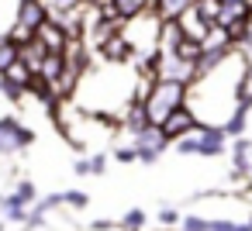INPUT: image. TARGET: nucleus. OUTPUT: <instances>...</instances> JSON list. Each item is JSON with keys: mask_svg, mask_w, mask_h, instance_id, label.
Returning a JSON list of instances; mask_svg holds the SVG:
<instances>
[{"mask_svg": "<svg viewBox=\"0 0 252 231\" xmlns=\"http://www.w3.org/2000/svg\"><path fill=\"white\" fill-rule=\"evenodd\" d=\"M190 100V83L183 80H166V76H156L145 90V111H149V121L152 124H162L176 107H183Z\"/></svg>", "mask_w": 252, "mask_h": 231, "instance_id": "f257e3e1", "label": "nucleus"}, {"mask_svg": "<svg viewBox=\"0 0 252 231\" xmlns=\"http://www.w3.org/2000/svg\"><path fill=\"white\" fill-rule=\"evenodd\" d=\"M228 131L221 128V124H197L190 135H183L180 142H173L176 145V152L180 155H204V159H218V155H224L228 152Z\"/></svg>", "mask_w": 252, "mask_h": 231, "instance_id": "f03ea898", "label": "nucleus"}, {"mask_svg": "<svg viewBox=\"0 0 252 231\" xmlns=\"http://www.w3.org/2000/svg\"><path fill=\"white\" fill-rule=\"evenodd\" d=\"M49 18H52V11H49L45 0H18L14 4V25L7 28V35L14 42H28V38H35V31Z\"/></svg>", "mask_w": 252, "mask_h": 231, "instance_id": "7ed1b4c3", "label": "nucleus"}, {"mask_svg": "<svg viewBox=\"0 0 252 231\" xmlns=\"http://www.w3.org/2000/svg\"><path fill=\"white\" fill-rule=\"evenodd\" d=\"M32 142H35V128L18 124L14 114H4V117H0V155H18V152H25Z\"/></svg>", "mask_w": 252, "mask_h": 231, "instance_id": "20e7f679", "label": "nucleus"}, {"mask_svg": "<svg viewBox=\"0 0 252 231\" xmlns=\"http://www.w3.org/2000/svg\"><path fill=\"white\" fill-rule=\"evenodd\" d=\"M200 124V117H197V111L190 107V104H183V107H176L166 121H162V131H166V138H173V142H180L183 135H190L193 128Z\"/></svg>", "mask_w": 252, "mask_h": 231, "instance_id": "39448f33", "label": "nucleus"}, {"mask_svg": "<svg viewBox=\"0 0 252 231\" xmlns=\"http://www.w3.org/2000/svg\"><path fill=\"white\" fill-rule=\"evenodd\" d=\"M35 38H38V42H45L52 52H66V45L73 42V38H69L66 21H63V18H56V14H52V18H49V21H45V25L35 31Z\"/></svg>", "mask_w": 252, "mask_h": 231, "instance_id": "423d86ee", "label": "nucleus"}, {"mask_svg": "<svg viewBox=\"0 0 252 231\" xmlns=\"http://www.w3.org/2000/svg\"><path fill=\"white\" fill-rule=\"evenodd\" d=\"M176 21H180L183 35H187V38H193V42H207V35L214 31V25H211V21H207V18L197 11V4H193V7H190L183 18H176Z\"/></svg>", "mask_w": 252, "mask_h": 231, "instance_id": "0eeeda50", "label": "nucleus"}, {"mask_svg": "<svg viewBox=\"0 0 252 231\" xmlns=\"http://www.w3.org/2000/svg\"><path fill=\"white\" fill-rule=\"evenodd\" d=\"M97 56H100V62H128V59L135 56V49H131V42L118 31V35H111L104 45H97Z\"/></svg>", "mask_w": 252, "mask_h": 231, "instance_id": "6e6552de", "label": "nucleus"}, {"mask_svg": "<svg viewBox=\"0 0 252 231\" xmlns=\"http://www.w3.org/2000/svg\"><path fill=\"white\" fill-rule=\"evenodd\" d=\"M231 162H235L238 173L252 176V138H245V135L231 138Z\"/></svg>", "mask_w": 252, "mask_h": 231, "instance_id": "1a4fd4ad", "label": "nucleus"}, {"mask_svg": "<svg viewBox=\"0 0 252 231\" xmlns=\"http://www.w3.org/2000/svg\"><path fill=\"white\" fill-rule=\"evenodd\" d=\"M242 18H252V7L245 4V0H221L218 7V25H231V21H242Z\"/></svg>", "mask_w": 252, "mask_h": 231, "instance_id": "9d476101", "label": "nucleus"}, {"mask_svg": "<svg viewBox=\"0 0 252 231\" xmlns=\"http://www.w3.org/2000/svg\"><path fill=\"white\" fill-rule=\"evenodd\" d=\"M193 4H197V0H152V11H156L162 21H176V18H183Z\"/></svg>", "mask_w": 252, "mask_h": 231, "instance_id": "9b49d317", "label": "nucleus"}, {"mask_svg": "<svg viewBox=\"0 0 252 231\" xmlns=\"http://www.w3.org/2000/svg\"><path fill=\"white\" fill-rule=\"evenodd\" d=\"M249 104H235V111L221 121V128L228 131V138H238V135H245V128H249Z\"/></svg>", "mask_w": 252, "mask_h": 231, "instance_id": "f8f14e48", "label": "nucleus"}, {"mask_svg": "<svg viewBox=\"0 0 252 231\" xmlns=\"http://www.w3.org/2000/svg\"><path fill=\"white\" fill-rule=\"evenodd\" d=\"M111 4H114V11H118L121 21H135V18H142V14L152 11V0H111Z\"/></svg>", "mask_w": 252, "mask_h": 231, "instance_id": "ddd939ff", "label": "nucleus"}, {"mask_svg": "<svg viewBox=\"0 0 252 231\" xmlns=\"http://www.w3.org/2000/svg\"><path fill=\"white\" fill-rule=\"evenodd\" d=\"M18 59H21V42H14V38L4 31V35H0V76H4Z\"/></svg>", "mask_w": 252, "mask_h": 231, "instance_id": "4468645a", "label": "nucleus"}, {"mask_svg": "<svg viewBox=\"0 0 252 231\" xmlns=\"http://www.w3.org/2000/svg\"><path fill=\"white\" fill-rule=\"evenodd\" d=\"M7 197H11V203L32 207V203H38V186H35L32 179H21V183L14 186V193H7Z\"/></svg>", "mask_w": 252, "mask_h": 231, "instance_id": "2eb2a0df", "label": "nucleus"}, {"mask_svg": "<svg viewBox=\"0 0 252 231\" xmlns=\"http://www.w3.org/2000/svg\"><path fill=\"white\" fill-rule=\"evenodd\" d=\"M145 221H149V214H145L142 207H131V210L121 217V228H125V231H142V228H145Z\"/></svg>", "mask_w": 252, "mask_h": 231, "instance_id": "dca6fc26", "label": "nucleus"}, {"mask_svg": "<svg viewBox=\"0 0 252 231\" xmlns=\"http://www.w3.org/2000/svg\"><path fill=\"white\" fill-rule=\"evenodd\" d=\"M45 4H49V11L56 18H66V14H73V11L83 7V0H45Z\"/></svg>", "mask_w": 252, "mask_h": 231, "instance_id": "f3484780", "label": "nucleus"}, {"mask_svg": "<svg viewBox=\"0 0 252 231\" xmlns=\"http://www.w3.org/2000/svg\"><path fill=\"white\" fill-rule=\"evenodd\" d=\"M66 207L69 210H87L90 207V193L87 190H66Z\"/></svg>", "mask_w": 252, "mask_h": 231, "instance_id": "a211bd4d", "label": "nucleus"}, {"mask_svg": "<svg viewBox=\"0 0 252 231\" xmlns=\"http://www.w3.org/2000/svg\"><path fill=\"white\" fill-rule=\"evenodd\" d=\"M207 224H211L207 217H200V214H187V217L180 221V231H211Z\"/></svg>", "mask_w": 252, "mask_h": 231, "instance_id": "6ab92c4d", "label": "nucleus"}, {"mask_svg": "<svg viewBox=\"0 0 252 231\" xmlns=\"http://www.w3.org/2000/svg\"><path fill=\"white\" fill-rule=\"evenodd\" d=\"M114 159H118L121 166L138 162V148H135V142H131V145H118V148H114Z\"/></svg>", "mask_w": 252, "mask_h": 231, "instance_id": "aec40b11", "label": "nucleus"}, {"mask_svg": "<svg viewBox=\"0 0 252 231\" xmlns=\"http://www.w3.org/2000/svg\"><path fill=\"white\" fill-rule=\"evenodd\" d=\"M35 207H42L45 214H49V210H56V207H66V193H49V197H42Z\"/></svg>", "mask_w": 252, "mask_h": 231, "instance_id": "412c9836", "label": "nucleus"}, {"mask_svg": "<svg viewBox=\"0 0 252 231\" xmlns=\"http://www.w3.org/2000/svg\"><path fill=\"white\" fill-rule=\"evenodd\" d=\"M180 210L176 207H159V224H180Z\"/></svg>", "mask_w": 252, "mask_h": 231, "instance_id": "4be33fe9", "label": "nucleus"}, {"mask_svg": "<svg viewBox=\"0 0 252 231\" xmlns=\"http://www.w3.org/2000/svg\"><path fill=\"white\" fill-rule=\"evenodd\" d=\"M73 173H76V176H94V162H90L87 155H80V159L73 162Z\"/></svg>", "mask_w": 252, "mask_h": 231, "instance_id": "5701e85b", "label": "nucleus"}, {"mask_svg": "<svg viewBox=\"0 0 252 231\" xmlns=\"http://www.w3.org/2000/svg\"><path fill=\"white\" fill-rule=\"evenodd\" d=\"M90 162H94V176H104V173H107V152L90 155Z\"/></svg>", "mask_w": 252, "mask_h": 231, "instance_id": "b1692460", "label": "nucleus"}, {"mask_svg": "<svg viewBox=\"0 0 252 231\" xmlns=\"http://www.w3.org/2000/svg\"><path fill=\"white\" fill-rule=\"evenodd\" d=\"M0 231H4V221H0Z\"/></svg>", "mask_w": 252, "mask_h": 231, "instance_id": "393cba45", "label": "nucleus"}, {"mask_svg": "<svg viewBox=\"0 0 252 231\" xmlns=\"http://www.w3.org/2000/svg\"><path fill=\"white\" fill-rule=\"evenodd\" d=\"M249 224H252V217H249Z\"/></svg>", "mask_w": 252, "mask_h": 231, "instance_id": "a878e982", "label": "nucleus"}]
</instances>
